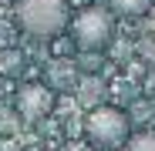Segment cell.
Listing matches in <instances>:
<instances>
[{
	"label": "cell",
	"instance_id": "obj_1",
	"mask_svg": "<svg viewBox=\"0 0 155 151\" xmlns=\"http://www.w3.org/2000/svg\"><path fill=\"white\" fill-rule=\"evenodd\" d=\"M14 20L31 37H54L68 27L71 17H68L64 0H17L14 4Z\"/></svg>",
	"mask_w": 155,
	"mask_h": 151
},
{
	"label": "cell",
	"instance_id": "obj_2",
	"mask_svg": "<svg viewBox=\"0 0 155 151\" xmlns=\"http://www.w3.org/2000/svg\"><path fill=\"white\" fill-rule=\"evenodd\" d=\"M84 134L94 148H121L132 134V124H128L125 111H118L111 104H98L84 118Z\"/></svg>",
	"mask_w": 155,
	"mask_h": 151
},
{
	"label": "cell",
	"instance_id": "obj_3",
	"mask_svg": "<svg viewBox=\"0 0 155 151\" xmlns=\"http://www.w3.org/2000/svg\"><path fill=\"white\" fill-rule=\"evenodd\" d=\"M111 30H115V20H111V10H105V7H84L71 20L74 44L84 50H101L111 40Z\"/></svg>",
	"mask_w": 155,
	"mask_h": 151
},
{
	"label": "cell",
	"instance_id": "obj_4",
	"mask_svg": "<svg viewBox=\"0 0 155 151\" xmlns=\"http://www.w3.org/2000/svg\"><path fill=\"white\" fill-rule=\"evenodd\" d=\"M54 108V91L47 84H24L17 91V111L24 121H41Z\"/></svg>",
	"mask_w": 155,
	"mask_h": 151
},
{
	"label": "cell",
	"instance_id": "obj_5",
	"mask_svg": "<svg viewBox=\"0 0 155 151\" xmlns=\"http://www.w3.org/2000/svg\"><path fill=\"white\" fill-rule=\"evenodd\" d=\"M0 74H4V77H20L24 74V54L17 47H4L0 50Z\"/></svg>",
	"mask_w": 155,
	"mask_h": 151
},
{
	"label": "cell",
	"instance_id": "obj_6",
	"mask_svg": "<svg viewBox=\"0 0 155 151\" xmlns=\"http://www.w3.org/2000/svg\"><path fill=\"white\" fill-rule=\"evenodd\" d=\"M108 4H111V14L118 17H142L152 0H108Z\"/></svg>",
	"mask_w": 155,
	"mask_h": 151
},
{
	"label": "cell",
	"instance_id": "obj_7",
	"mask_svg": "<svg viewBox=\"0 0 155 151\" xmlns=\"http://www.w3.org/2000/svg\"><path fill=\"white\" fill-rule=\"evenodd\" d=\"M125 151H155V131H138V134H128Z\"/></svg>",
	"mask_w": 155,
	"mask_h": 151
},
{
	"label": "cell",
	"instance_id": "obj_8",
	"mask_svg": "<svg viewBox=\"0 0 155 151\" xmlns=\"http://www.w3.org/2000/svg\"><path fill=\"white\" fill-rule=\"evenodd\" d=\"M51 74H54V77H51V87H71L74 77H78L71 64H54V67H51Z\"/></svg>",
	"mask_w": 155,
	"mask_h": 151
},
{
	"label": "cell",
	"instance_id": "obj_9",
	"mask_svg": "<svg viewBox=\"0 0 155 151\" xmlns=\"http://www.w3.org/2000/svg\"><path fill=\"white\" fill-rule=\"evenodd\" d=\"M61 151H91V144H84V141H68Z\"/></svg>",
	"mask_w": 155,
	"mask_h": 151
},
{
	"label": "cell",
	"instance_id": "obj_10",
	"mask_svg": "<svg viewBox=\"0 0 155 151\" xmlns=\"http://www.w3.org/2000/svg\"><path fill=\"white\" fill-rule=\"evenodd\" d=\"M0 151H20V148H17V141H10V138H0Z\"/></svg>",
	"mask_w": 155,
	"mask_h": 151
},
{
	"label": "cell",
	"instance_id": "obj_11",
	"mask_svg": "<svg viewBox=\"0 0 155 151\" xmlns=\"http://www.w3.org/2000/svg\"><path fill=\"white\" fill-rule=\"evenodd\" d=\"M152 4H155V0H152Z\"/></svg>",
	"mask_w": 155,
	"mask_h": 151
}]
</instances>
